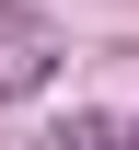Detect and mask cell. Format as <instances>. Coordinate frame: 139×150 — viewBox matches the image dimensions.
<instances>
[{"label": "cell", "mask_w": 139, "mask_h": 150, "mask_svg": "<svg viewBox=\"0 0 139 150\" xmlns=\"http://www.w3.org/2000/svg\"><path fill=\"white\" fill-rule=\"evenodd\" d=\"M35 81H46V35L12 23V35H0V93H35Z\"/></svg>", "instance_id": "obj_1"}, {"label": "cell", "mask_w": 139, "mask_h": 150, "mask_svg": "<svg viewBox=\"0 0 139 150\" xmlns=\"http://www.w3.org/2000/svg\"><path fill=\"white\" fill-rule=\"evenodd\" d=\"M46 150H139V127H128V115H70Z\"/></svg>", "instance_id": "obj_2"}]
</instances>
